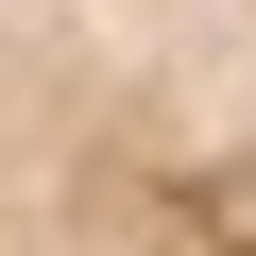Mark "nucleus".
I'll return each mask as SVG.
<instances>
[{
    "label": "nucleus",
    "instance_id": "f257e3e1",
    "mask_svg": "<svg viewBox=\"0 0 256 256\" xmlns=\"http://www.w3.org/2000/svg\"><path fill=\"white\" fill-rule=\"evenodd\" d=\"M0 256H256V0H0Z\"/></svg>",
    "mask_w": 256,
    "mask_h": 256
}]
</instances>
